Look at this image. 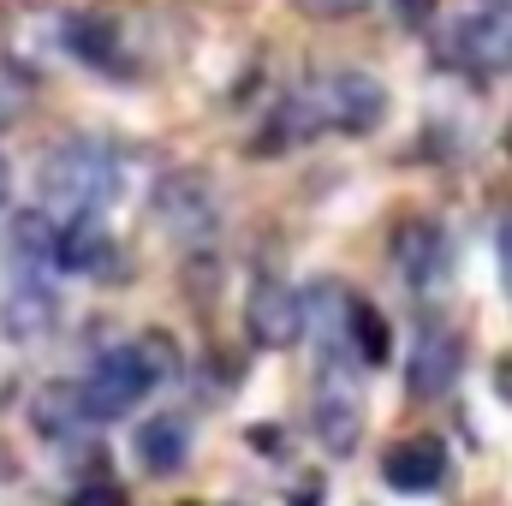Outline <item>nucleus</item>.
Listing matches in <instances>:
<instances>
[{
	"label": "nucleus",
	"mask_w": 512,
	"mask_h": 506,
	"mask_svg": "<svg viewBox=\"0 0 512 506\" xmlns=\"http://www.w3.org/2000/svg\"><path fill=\"white\" fill-rule=\"evenodd\" d=\"M382 120H387L382 78H370V72H322V78H310L304 90L280 96V108L268 114V126L256 131L251 155H280V149L310 143V137H322V131L370 137Z\"/></svg>",
	"instance_id": "obj_1"
},
{
	"label": "nucleus",
	"mask_w": 512,
	"mask_h": 506,
	"mask_svg": "<svg viewBox=\"0 0 512 506\" xmlns=\"http://www.w3.org/2000/svg\"><path fill=\"white\" fill-rule=\"evenodd\" d=\"M36 185H42L48 203L78 209V215H96V209H108L120 197V161L102 143H60L36 167Z\"/></svg>",
	"instance_id": "obj_2"
},
{
	"label": "nucleus",
	"mask_w": 512,
	"mask_h": 506,
	"mask_svg": "<svg viewBox=\"0 0 512 506\" xmlns=\"http://www.w3.org/2000/svg\"><path fill=\"white\" fill-rule=\"evenodd\" d=\"M155 221L179 239V245H209L215 227H221V191L209 173L197 167H179L155 185Z\"/></svg>",
	"instance_id": "obj_3"
},
{
	"label": "nucleus",
	"mask_w": 512,
	"mask_h": 506,
	"mask_svg": "<svg viewBox=\"0 0 512 506\" xmlns=\"http://www.w3.org/2000/svg\"><path fill=\"white\" fill-rule=\"evenodd\" d=\"M310 423H316V441L334 459L358 453V441H364V387L352 381L346 364H322L316 399H310Z\"/></svg>",
	"instance_id": "obj_4"
},
{
	"label": "nucleus",
	"mask_w": 512,
	"mask_h": 506,
	"mask_svg": "<svg viewBox=\"0 0 512 506\" xmlns=\"http://www.w3.org/2000/svg\"><path fill=\"white\" fill-rule=\"evenodd\" d=\"M149 387H155V376L143 370V358H137L131 346H114V352L96 358V370H90V381H84L78 393H84L90 423H114V417H126Z\"/></svg>",
	"instance_id": "obj_5"
},
{
	"label": "nucleus",
	"mask_w": 512,
	"mask_h": 506,
	"mask_svg": "<svg viewBox=\"0 0 512 506\" xmlns=\"http://www.w3.org/2000/svg\"><path fill=\"white\" fill-rule=\"evenodd\" d=\"M453 54H459L471 72H483V78L512 72V0H483V6H471L465 24H459V36H453Z\"/></svg>",
	"instance_id": "obj_6"
},
{
	"label": "nucleus",
	"mask_w": 512,
	"mask_h": 506,
	"mask_svg": "<svg viewBox=\"0 0 512 506\" xmlns=\"http://www.w3.org/2000/svg\"><path fill=\"white\" fill-rule=\"evenodd\" d=\"M245 328L262 352H286L304 340V292H292L286 280H262L245 298Z\"/></svg>",
	"instance_id": "obj_7"
},
{
	"label": "nucleus",
	"mask_w": 512,
	"mask_h": 506,
	"mask_svg": "<svg viewBox=\"0 0 512 506\" xmlns=\"http://www.w3.org/2000/svg\"><path fill=\"white\" fill-rule=\"evenodd\" d=\"M393 262L417 292H441L447 274H453V245H447V233L435 221H405L393 233Z\"/></svg>",
	"instance_id": "obj_8"
},
{
	"label": "nucleus",
	"mask_w": 512,
	"mask_h": 506,
	"mask_svg": "<svg viewBox=\"0 0 512 506\" xmlns=\"http://www.w3.org/2000/svg\"><path fill=\"white\" fill-rule=\"evenodd\" d=\"M459 364H465V346L453 328H423L411 358H405V393L411 399H441L453 381H459Z\"/></svg>",
	"instance_id": "obj_9"
},
{
	"label": "nucleus",
	"mask_w": 512,
	"mask_h": 506,
	"mask_svg": "<svg viewBox=\"0 0 512 506\" xmlns=\"http://www.w3.org/2000/svg\"><path fill=\"white\" fill-rule=\"evenodd\" d=\"M382 477L399 495H435L447 483V447L435 435H405L382 453Z\"/></svg>",
	"instance_id": "obj_10"
},
{
	"label": "nucleus",
	"mask_w": 512,
	"mask_h": 506,
	"mask_svg": "<svg viewBox=\"0 0 512 506\" xmlns=\"http://www.w3.org/2000/svg\"><path fill=\"white\" fill-rule=\"evenodd\" d=\"M54 316H60V298H54V286H48V280L18 274V286L0 298V334H6V340H18V346L42 340V334L54 328Z\"/></svg>",
	"instance_id": "obj_11"
},
{
	"label": "nucleus",
	"mask_w": 512,
	"mask_h": 506,
	"mask_svg": "<svg viewBox=\"0 0 512 506\" xmlns=\"http://www.w3.org/2000/svg\"><path fill=\"white\" fill-rule=\"evenodd\" d=\"M6 262L30 280H42L48 268H60V227L48 221V209H24L6 227Z\"/></svg>",
	"instance_id": "obj_12"
},
{
	"label": "nucleus",
	"mask_w": 512,
	"mask_h": 506,
	"mask_svg": "<svg viewBox=\"0 0 512 506\" xmlns=\"http://www.w3.org/2000/svg\"><path fill=\"white\" fill-rule=\"evenodd\" d=\"M72 54L84 60V66H96V72H108V78H126L131 60H126V42H120V24L114 18H102V12H84V18H72Z\"/></svg>",
	"instance_id": "obj_13"
},
{
	"label": "nucleus",
	"mask_w": 512,
	"mask_h": 506,
	"mask_svg": "<svg viewBox=\"0 0 512 506\" xmlns=\"http://www.w3.org/2000/svg\"><path fill=\"white\" fill-rule=\"evenodd\" d=\"M114 262H120L114 239L96 215H78V221L60 227V268L66 274H114Z\"/></svg>",
	"instance_id": "obj_14"
},
{
	"label": "nucleus",
	"mask_w": 512,
	"mask_h": 506,
	"mask_svg": "<svg viewBox=\"0 0 512 506\" xmlns=\"http://www.w3.org/2000/svg\"><path fill=\"white\" fill-rule=\"evenodd\" d=\"M131 453H137V465L143 471H179L185 465V453H191V423L185 417H173V411H161V417H149L143 429H137V441H131Z\"/></svg>",
	"instance_id": "obj_15"
},
{
	"label": "nucleus",
	"mask_w": 512,
	"mask_h": 506,
	"mask_svg": "<svg viewBox=\"0 0 512 506\" xmlns=\"http://www.w3.org/2000/svg\"><path fill=\"white\" fill-rule=\"evenodd\" d=\"M346 340H352V358L370 364V370L393 358V328L370 298H346Z\"/></svg>",
	"instance_id": "obj_16"
},
{
	"label": "nucleus",
	"mask_w": 512,
	"mask_h": 506,
	"mask_svg": "<svg viewBox=\"0 0 512 506\" xmlns=\"http://www.w3.org/2000/svg\"><path fill=\"white\" fill-rule=\"evenodd\" d=\"M84 423H90V411H84V393H78L72 381H54V387L36 399V429H42V435H54V441H72Z\"/></svg>",
	"instance_id": "obj_17"
},
{
	"label": "nucleus",
	"mask_w": 512,
	"mask_h": 506,
	"mask_svg": "<svg viewBox=\"0 0 512 506\" xmlns=\"http://www.w3.org/2000/svg\"><path fill=\"white\" fill-rule=\"evenodd\" d=\"M131 352L143 358V370L155 376V387H161V381H173V376H179V346H173V334H161V328H149V334H137V340H131Z\"/></svg>",
	"instance_id": "obj_18"
},
{
	"label": "nucleus",
	"mask_w": 512,
	"mask_h": 506,
	"mask_svg": "<svg viewBox=\"0 0 512 506\" xmlns=\"http://www.w3.org/2000/svg\"><path fill=\"white\" fill-rule=\"evenodd\" d=\"M435 12H441V0H393V18H399L405 30H429Z\"/></svg>",
	"instance_id": "obj_19"
},
{
	"label": "nucleus",
	"mask_w": 512,
	"mask_h": 506,
	"mask_svg": "<svg viewBox=\"0 0 512 506\" xmlns=\"http://www.w3.org/2000/svg\"><path fill=\"white\" fill-rule=\"evenodd\" d=\"M24 114V84L12 78V66H0V126H12Z\"/></svg>",
	"instance_id": "obj_20"
},
{
	"label": "nucleus",
	"mask_w": 512,
	"mask_h": 506,
	"mask_svg": "<svg viewBox=\"0 0 512 506\" xmlns=\"http://www.w3.org/2000/svg\"><path fill=\"white\" fill-rule=\"evenodd\" d=\"M72 506H126V489L102 477V483H84V489L72 495Z\"/></svg>",
	"instance_id": "obj_21"
},
{
	"label": "nucleus",
	"mask_w": 512,
	"mask_h": 506,
	"mask_svg": "<svg viewBox=\"0 0 512 506\" xmlns=\"http://www.w3.org/2000/svg\"><path fill=\"white\" fill-rule=\"evenodd\" d=\"M370 0H298V12L304 18H352V12H364Z\"/></svg>",
	"instance_id": "obj_22"
},
{
	"label": "nucleus",
	"mask_w": 512,
	"mask_h": 506,
	"mask_svg": "<svg viewBox=\"0 0 512 506\" xmlns=\"http://www.w3.org/2000/svg\"><path fill=\"white\" fill-rule=\"evenodd\" d=\"M495 256H501V280L512 292V221H501V233H495Z\"/></svg>",
	"instance_id": "obj_23"
},
{
	"label": "nucleus",
	"mask_w": 512,
	"mask_h": 506,
	"mask_svg": "<svg viewBox=\"0 0 512 506\" xmlns=\"http://www.w3.org/2000/svg\"><path fill=\"white\" fill-rule=\"evenodd\" d=\"M251 447H262V453H280V429H274V423H256V429H251Z\"/></svg>",
	"instance_id": "obj_24"
},
{
	"label": "nucleus",
	"mask_w": 512,
	"mask_h": 506,
	"mask_svg": "<svg viewBox=\"0 0 512 506\" xmlns=\"http://www.w3.org/2000/svg\"><path fill=\"white\" fill-rule=\"evenodd\" d=\"M495 381H501V399L512 405V358H501V370H495Z\"/></svg>",
	"instance_id": "obj_25"
},
{
	"label": "nucleus",
	"mask_w": 512,
	"mask_h": 506,
	"mask_svg": "<svg viewBox=\"0 0 512 506\" xmlns=\"http://www.w3.org/2000/svg\"><path fill=\"white\" fill-rule=\"evenodd\" d=\"M6 197H12V167H6V155H0V209H6Z\"/></svg>",
	"instance_id": "obj_26"
},
{
	"label": "nucleus",
	"mask_w": 512,
	"mask_h": 506,
	"mask_svg": "<svg viewBox=\"0 0 512 506\" xmlns=\"http://www.w3.org/2000/svg\"><path fill=\"white\" fill-rule=\"evenodd\" d=\"M471 6H483V0H471Z\"/></svg>",
	"instance_id": "obj_27"
}]
</instances>
